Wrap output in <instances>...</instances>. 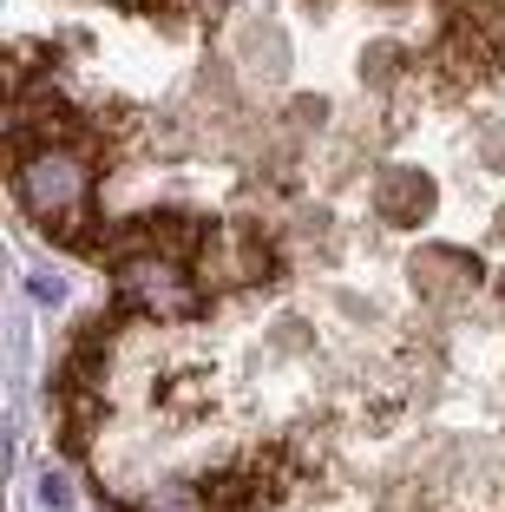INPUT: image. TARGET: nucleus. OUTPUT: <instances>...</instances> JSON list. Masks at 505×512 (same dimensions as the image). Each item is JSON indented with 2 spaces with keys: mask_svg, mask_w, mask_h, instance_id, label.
<instances>
[{
  "mask_svg": "<svg viewBox=\"0 0 505 512\" xmlns=\"http://www.w3.org/2000/svg\"><path fill=\"white\" fill-rule=\"evenodd\" d=\"M414 283L433 309H453V302H466V289L479 283V263L460 243H427V250L414 256Z\"/></svg>",
  "mask_w": 505,
  "mask_h": 512,
  "instance_id": "obj_1",
  "label": "nucleus"
}]
</instances>
